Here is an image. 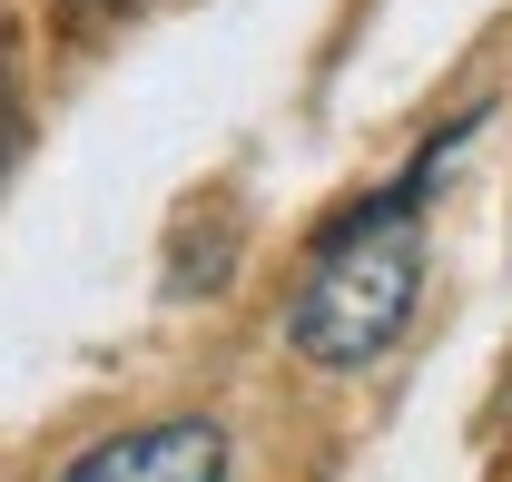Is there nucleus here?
<instances>
[{
	"mask_svg": "<svg viewBox=\"0 0 512 482\" xmlns=\"http://www.w3.org/2000/svg\"><path fill=\"white\" fill-rule=\"evenodd\" d=\"M473 128H483V109H463L453 128H434V148L404 178L375 187V197H355L316 237L296 296H286V345L316 364V374H365V364H384L414 335V305H424V197L463 158Z\"/></svg>",
	"mask_w": 512,
	"mask_h": 482,
	"instance_id": "obj_1",
	"label": "nucleus"
},
{
	"mask_svg": "<svg viewBox=\"0 0 512 482\" xmlns=\"http://www.w3.org/2000/svg\"><path fill=\"white\" fill-rule=\"evenodd\" d=\"M60 482H227V433L207 414H168V423H128L109 443L69 453Z\"/></svg>",
	"mask_w": 512,
	"mask_h": 482,
	"instance_id": "obj_2",
	"label": "nucleus"
},
{
	"mask_svg": "<svg viewBox=\"0 0 512 482\" xmlns=\"http://www.w3.org/2000/svg\"><path fill=\"white\" fill-rule=\"evenodd\" d=\"M60 10H89V20H99V10H128V0H60Z\"/></svg>",
	"mask_w": 512,
	"mask_h": 482,
	"instance_id": "obj_3",
	"label": "nucleus"
}]
</instances>
